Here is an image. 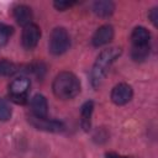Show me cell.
Wrapping results in <instances>:
<instances>
[{"mask_svg":"<svg viewBox=\"0 0 158 158\" xmlns=\"http://www.w3.org/2000/svg\"><path fill=\"white\" fill-rule=\"evenodd\" d=\"M31 81L26 77H20L14 79L9 85V98L11 101L23 105L28 100Z\"/></svg>","mask_w":158,"mask_h":158,"instance_id":"cell-4","label":"cell"},{"mask_svg":"<svg viewBox=\"0 0 158 158\" xmlns=\"http://www.w3.org/2000/svg\"><path fill=\"white\" fill-rule=\"evenodd\" d=\"M53 94L60 100H70L80 93V81L72 72H60L52 83Z\"/></svg>","mask_w":158,"mask_h":158,"instance_id":"cell-2","label":"cell"},{"mask_svg":"<svg viewBox=\"0 0 158 158\" xmlns=\"http://www.w3.org/2000/svg\"><path fill=\"white\" fill-rule=\"evenodd\" d=\"M17 65L10 60H0V75L1 77H10L17 72Z\"/></svg>","mask_w":158,"mask_h":158,"instance_id":"cell-14","label":"cell"},{"mask_svg":"<svg viewBox=\"0 0 158 158\" xmlns=\"http://www.w3.org/2000/svg\"><path fill=\"white\" fill-rule=\"evenodd\" d=\"M12 15H14V19L16 20V22L22 27H26L27 25L32 23V19H33L32 10L30 6H27L25 4L16 5L12 10Z\"/></svg>","mask_w":158,"mask_h":158,"instance_id":"cell-10","label":"cell"},{"mask_svg":"<svg viewBox=\"0 0 158 158\" xmlns=\"http://www.w3.org/2000/svg\"><path fill=\"white\" fill-rule=\"evenodd\" d=\"M12 109L10 102L6 99H0V121L5 122L11 118Z\"/></svg>","mask_w":158,"mask_h":158,"instance_id":"cell-15","label":"cell"},{"mask_svg":"<svg viewBox=\"0 0 158 158\" xmlns=\"http://www.w3.org/2000/svg\"><path fill=\"white\" fill-rule=\"evenodd\" d=\"M73 5H75L74 1H62V0H60V1H54V2H53V6H54L58 11H64V10L72 7Z\"/></svg>","mask_w":158,"mask_h":158,"instance_id":"cell-17","label":"cell"},{"mask_svg":"<svg viewBox=\"0 0 158 158\" xmlns=\"http://www.w3.org/2000/svg\"><path fill=\"white\" fill-rule=\"evenodd\" d=\"M114 38V27L111 25L100 26L93 35L91 43L94 47H102L109 44Z\"/></svg>","mask_w":158,"mask_h":158,"instance_id":"cell-9","label":"cell"},{"mask_svg":"<svg viewBox=\"0 0 158 158\" xmlns=\"http://www.w3.org/2000/svg\"><path fill=\"white\" fill-rule=\"evenodd\" d=\"M70 47V37L64 27H56L49 37V52L54 56L65 53Z\"/></svg>","mask_w":158,"mask_h":158,"instance_id":"cell-5","label":"cell"},{"mask_svg":"<svg viewBox=\"0 0 158 158\" xmlns=\"http://www.w3.org/2000/svg\"><path fill=\"white\" fill-rule=\"evenodd\" d=\"M133 96L132 86L127 83H118L111 90V100L115 105H125L131 101Z\"/></svg>","mask_w":158,"mask_h":158,"instance_id":"cell-8","label":"cell"},{"mask_svg":"<svg viewBox=\"0 0 158 158\" xmlns=\"http://www.w3.org/2000/svg\"><path fill=\"white\" fill-rule=\"evenodd\" d=\"M131 57L135 62H143L151 52V33L143 26H137L131 33Z\"/></svg>","mask_w":158,"mask_h":158,"instance_id":"cell-3","label":"cell"},{"mask_svg":"<svg viewBox=\"0 0 158 158\" xmlns=\"http://www.w3.org/2000/svg\"><path fill=\"white\" fill-rule=\"evenodd\" d=\"M121 53L122 49L120 47H109L99 53L90 72V83L93 88H99L101 85L110 67L121 56Z\"/></svg>","mask_w":158,"mask_h":158,"instance_id":"cell-1","label":"cell"},{"mask_svg":"<svg viewBox=\"0 0 158 158\" xmlns=\"http://www.w3.org/2000/svg\"><path fill=\"white\" fill-rule=\"evenodd\" d=\"M14 33V28L10 25H6L4 22H0V46H4L7 43L10 36Z\"/></svg>","mask_w":158,"mask_h":158,"instance_id":"cell-16","label":"cell"},{"mask_svg":"<svg viewBox=\"0 0 158 158\" xmlns=\"http://www.w3.org/2000/svg\"><path fill=\"white\" fill-rule=\"evenodd\" d=\"M148 17H149L151 22H152L154 26H157V25H158V7L151 9L149 12H148Z\"/></svg>","mask_w":158,"mask_h":158,"instance_id":"cell-18","label":"cell"},{"mask_svg":"<svg viewBox=\"0 0 158 158\" xmlns=\"http://www.w3.org/2000/svg\"><path fill=\"white\" fill-rule=\"evenodd\" d=\"M30 106H31V115L36 116V117H47L48 115V102L46 96H43L42 94H36L33 95V98L30 101Z\"/></svg>","mask_w":158,"mask_h":158,"instance_id":"cell-11","label":"cell"},{"mask_svg":"<svg viewBox=\"0 0 158 158\" xmlns=\"http://www.w3.org/2000/svg\"><path fill=\"white\" fill-rule=\"evenodd\" d=\"M106 158H132V157H128V156H121V154H117L115 152H107L105 154Z\"/></svg>","mask_w":158,"mask_h":158,"instance_id":"cell-19","label":"cell"},{"mask_svg":"<svg viewBox=\"0 0 158 158\" xmlns=\"http://www.w3.org/2000/svg\"><path fill=\"white\" fill-rule=\"evenodd\" d=\"M115 11V4L109 0H99L93 4V12L99 17H109Z\"/></svg>","mask_w":158,"mask_h":158,"instance_id":"cell-13","label":"cell"},{"mask_svg":"<svg viewBox=\"0 0 158 158\" xmlns=\"http://www.w3.org/2000/svg\"><path fill=\"white\" fill-rule=\"evenodd\" d=\"M28 122L37 130L44 131V132H51V133H58V132H63L65 126L62 121L58 120H52L48 117H36L33 115H31L28 117Z\"/></svg>","mask_w":158,"mask_h":158,"instance_id":"cell-6","label":"cell"},{"mask_svg":"<svg viewBox=\"0 0 158 158\" xmlns=\"http://www.w3.org/2000/svg\"><path fill=\"white\" fill-rule=\"evenodd\" d=\"M93 112H94V102L91 100L85 101L80 109V126L85 132H89L91 128Z\"/></svg>","mask_w":158,"mask_h":158,"instance_id":"cell-12","label":"cell"},{"mask_svg":"<svg viewBox=\"0 0 158 158\" xmlns=\"http://www.w3.org/2000/svg\"><path fill=\"white\" fill-rule=\"evenodd\" d=\"M41 38V30L36 23H30L26 27H23L21 43L25 49H33Z\"/></svg>","mask_w":158,"mask_h":158,"instance_id":"cell-7","label":"cell"}]
</instances>
